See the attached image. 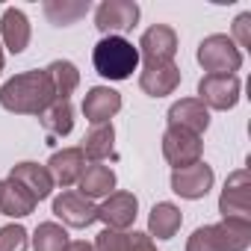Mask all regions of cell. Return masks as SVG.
Instances as JSON below:
<instances>
[{
	"label": "cell",
	"instance_id": "30bf717a",
	"mask_svg": "<svg viewBox=\"0 0 251 251\" xmlns=\"http://www.w3.org/2000/svg\"><path fill=\"white\" fill-rule=\"evenodd\" d=\"M213 169L207 163H195V166H186V169H175L172 172V192H177L180 198H189V201H198L210 192L213 186Z\"/></svg>",
	"mask_w": 251,
	"mask_h": 251
},
{
	"label": "cell",
	"instance_id": "4dcf8cb0",
	"mask_svg": "<svg viewBox=\"0 0 251 251\" xmlns=\"http://www.w3.org/2000/svg\"><path fill=\"white\" fill-rule=\"evenodd\" d=\"M65 251H95V245L92 242H86V239H77V242H68V248Z\"/></svg>",
	"mask_w": 251,
	"mask_h": 251
},
{
	"label": "cell",
	"instance_id": "5b68a950",
	"mask_svg": "<svg viewBox=\"0 0 251 251\" xmlns=\"http://www.w3.org/2000/svg\"><path fill=\"white\" fill-rule=\"evenodd\" d=\"M219 213H222V219L251 222V175H248V169H236L227 175L222 198H219Z\"/></svg>",
	"mask_w": 251,
	"mask_h": 251
},
{
	"label": "cell",
	"instance_id": "3957f363",
	"mask_svg": "<svg viewBox=\"0 0 251 251\" xmlns=\"http://www.w3.org/2000/svg\"><path fill=\"white\" fill-rule=\"evenodd\" d=\"M92 62L106 80H127L139 65V50L124 36H103L92 50Z\"/></svg>",
	"mask_w": 251,
	"mask_h": 251
},
{
	"label": "cell",
	"instance_id": "ba28073f",
	"mask_svg": "<svg viewBox=\"0 0 251 251\" xmlns=\"http://www.w3.org/2000/svg\"><path fill=\"white\" fill-rule=\"evenodd\" d=\"M139 21V6L133 0H103V3L95 9V27L100 33H127L133 30Z\"/></svg>",
	"mask_w": 251,
	"mask_h": 251
},
{
	"label": "cell",
	"instance_id": "ffe728a7",
	"mask_svg": "<svg viewBox=\"0 0 251 251\" xmlns=\"http://www.w3.org/2000/svg\"><path fill=\"white\" fill-rule=\"evenodd\" d=\"M36 198L15 180H3L0 183V213H6L12 219H24L36 210Z\"/></svg>",
	"mask_w": 251,
	"mask_h": 251
},
{
	"label": "cell",
	"instance_id": "7402d4cb",
	"mask_svg": "<svg viewBox=\"0 0 251 251\" xmlns=\"http://www.w3.org/2000/svg\"><path fill=\"white\" fill-rule=\"evenodd\" d=\"M180 222H183V216H180V210L175 207V204H169V201H160V204H154V210H151V216H148V236H157V239H172L177 230H180Z\"/></svg>",
	"mask_w": 251,
	"mask_h": 251
},
{
	"label": "cell",
	"instance_id": "d6986e66",
	"mask_svg": "<svg viewBox=\"0 0 251 251\" xmlns=\"http://www.w3.org/2000/svg\"><path fill=\"white\" fill-rule=\"evenodd\" d=\"M80 195L83 198H103V195H112V189H115V172L109 169V166H103V163H92V166H86V172L80 175Z\"/></svg>",
	"mask_w": 251,
	"mask_h": 251
},
{
	"label": "cell",
	"instance_id": "ac0fdd59",
	"mask_svg": "<svg viewBox=\"0 0 251 251\" xmlns=\"http://www.w3.org/2000/svg\"><path fill=\"white\" fill-rule=\"evenodd\" d=\"M0 36H3V45L9 53H24L30 45V21L21 9H6L3 18H0Z\"/></svg>",
	"mask_w": 251,
	"mask_h": 251
},
{
	"label": "cell",
	"instance_id": "8992f818",
	"mask_svg": "<svg viewBox=\"0 0 251 251\" xmlns=\"http://www.w3.org/2000/svg\"><path fill=\"white\" fill-rule=\"evenodd\" d=\"M201 136L183 130V127H169L163 133V157L169 160V166L175 169H186L201 163Z\"/></svg>",
	"mask_w": 251,
	"mask_h": 251
},
{
	"label": "cell",
	"instance_id": "52a82bcc",
	"mask_svg": "<svg viewBox=\"0 0 251 251\" xmlns=\"http://www.w3.org/2000/svg\"><path fill=\"white\" fill-rule=\"evenodd\" d=\"M239 77L236 74H207L198 83V100L210 109H233L239 100Z\"/></svg>",
	"mask_w": 251,
	"mask_h": 251
},
{
	"label": "cell",
	"instance_id": "2e32d148",
	"mask_svg": "<svg viewBox=\"0 0 251 251\" xmlns=\"http://www.w3.org/2000/svg\"><path fill=\"white\" fill-rule=\"evenodd\" d=\"M9 180L21 183L36 201H45L53 192V177H50L48 166H39V163H18V166H12Z\"/></svg>",
	"mask_w": 251,
	"mask_h": 251
},
{
	"label": "cell",
	"instance_id": "7c38bea8",
	"mask_svg": "<svg viewBox=\"0 0 251 251\" xmlns=\"http://www.w3.org/2000/svg\"><path fill=\"white\" fill-rule=\"evenodd\" d=\"M180 86V68L175 62H145L139 74V89L151 98L172 95Z\"/></svg>",
	"mask_w": 251,
	"mask_h": 251
},
{
	"label": "cell",
	"instance_id": "4fadbf2b",
	"mask_svg": "<svg viewBox=\"0 0 251 251\" xmlns=\"http://www.w3.org/2000/svg\"><path fill=\"white\" fill-rule=\"evenodd\" d=\"M139 53L145 56V62H172L177 53V33L166 24H154L142 33Z\"/></svg>",
	"mask_w": 251,
	"mask_h": 251
},
{
	"label": "cell",
	"instance_id": "1f68e13d",
	"mask_svg": "<svg viewBox=\"0 0 251 251\" xmlns=\"http://www.w3.org/2000/svg\"><path fill=\"white\" fill-rule=\"evenodd\" d=\"M0 71H3V50H0Z\"/></svg>",
	"mask_w": 251,
	"mask_h": 251
},
{
	"label": "cell",
	"instance_id": "d4e9b609",
	"mask_svg": "<svg viewBox=\"0 0 251 251\" xmlns=\"http://www.w3.org/2000/svg\"><path fill=\"white\" fill-rule=\"evenodd\" d=\"M89 12V0H48L45 3V15L50 18V24L56 27H68L74 21H80Z\"/></svg>",
	"mask_w": 251,
	"mask_h": 251
},
{
	"label": "cell",
	"instance_id": "8fae6325",
	"mask_svg": "<svg viewBox=\"0 0 251 251\" xmlns=\"http://www.w3.org/2000/svg\"><path fill=\"white\" fill-rule=\"evenodd\" d=\"M53 216L68 227H89L92 222H98V207L80 192H62L59 198H53Z\"/></svg>",
	"mask_w": 251,
	"mask_h": 251
},
{
	"label": "cell",
	"instance_id": "f1b7e54d",
	"mask_svg": "<svg viewBox=\"0 0 251 251\" xmlns=\"http://www.w3.org/2000/svg\"><path fill=\"white\" fill-rule=\"evenodd\" d=\"M233 36H236L239 48H251V12H242L233 21Z\"/></svg>",
	"mask_w": 251,
	"mask_h": 251
},
{
	"label": "cell",
	"instance_id": "6da1fadb",
	"mask_svg": "<svg viewBox=\"0 0 251 251\" xmlns=\"http://www.w3.org/2000/svg\"><path fill=\"white\" fill-rule=\"evenodd\" d=\"M56 100L48 71H24L0 89V106L18 115H42Z\"/></svg>",
	"mask_w": 251,
	"mask_h": 251
},
{
	"label": "cell",
	"instance_id": "4316f807",
	"mask_svg": "<svg viewBox=\"0 0 251 251\" xmlns=\"http://www.w3.org/2000/svg\"><path fill=\"white\" fill-rule=\"evenodd\" d=\"M95 251H130V233L124 230H100L95 239Z\"/></svg>",
	"mask_w": 251,
	"mask_h": 251
},
{
	"label": "cell",
	"instance_id": "9a60e30c",
	"mask_svg": "<svg viewBox=\"0 0 251 251\" xmlns=\"http://www.w3.org/2000/svg\"><path fill=\"white\" fill-rule=\"evenodd\" d=\"M118 109H121V95L109 86H95L83 98V115L86 121H92V127L95 124H106Z\"/></svg>",
	"mask_w": 251,
	"mask_h": 251
},
{
	"label": "cell",
	"instance_id": "e0dca14e",
	"mask_svg": "<svg viewBox=\"0 0 251 251\" xmlns=\"http://www.w3.org/2000/svg\"><path fill=\"white\" fill-rule=\"evenodd\" d=\"M48 172L59 186H71L80 180V175L86 172V157L80 148H62L48 160Z\"/></svg>",
	"mask_w": 251,
	"mask_h": 251
},
{
	"label": "cell",
	"instance_id": "277c9868",
	"mask_svg": "<svg viewBox=\"0 0 251 251\" xmlns=\"http://www.w3.org/2000/svg\"><path fill=\"white\" fill-rule=\"evenodd\" d=\"M198 62L207 74H233L242 65V53L233 45V39L216 33L198 45Z\"/></svg>",
	"mask_w": 251,
	"mask_h": 251
},
{
	"label": "cell",
	"instance_id": "484cf974",
	"mask_svg": "<svg viewBox=\"0 0 251 251\" xmlns=\"http://www.w3.org/2000/svg\"><path fill=\"white\" fill-rule=\"evenodd\" d=\"M33 248L36 251H65L68 248V233L56 222H42L33 233Z\"/></svg>",
	"mask_w": 251,
	"mask_h": 251
},
{
	"label": "cell",
	"instance_id": "9c48e42d",
	"mask_svg": "<svg viewBox=\"0 0 251 251\" xmlns=\"http://www.w3.org/2000/svg\"><path fill=\"white\" fill-rule=\"evenodd\" d=\"M139 213V201L133 192H112L106 195V201L98 207V219L109 227V230H124L136 222Z\"/></svg>",
	"mask_w": 251,
	"mask_h": 251
},
{
	"label": "cell",
	"instance_id": "f546056e",
	"mask_svg": "<svg viewBox=\"0 0 251 251\" xmlns=\"http://www.w3.org/2000/svg\"><path fill=\"white\" fill-rule=\"evenodd\" d=\"M130 251H157V245L148 233H130Z\"/></svg>",
	"mask_w": 251,
	"mask_h": 251
},
{
	"label": "cell",
	"instance_id": "cb8c5ba5",
	"mask_svg": "<svg viewBox=\"0 0 251 251\" xmlns=\"http://www.w3.org/2000/svg\"><path fill=\"white\" fill-rule=\"evenodd\" d=\"M42 127L50 133V136H68L71 127H74V109H71V100H53L42 115Z\"/></svg>",
	"mask_w": 251,
	"mask_h": 251
},
{
	"label": "cell",
	"instance_id": "d6a6232c",
	"mask_svg": "<svg viewBox=\"0 0 251 251\" xmlns=\"http://www.w3.org/2000/svg\"><path fill=\"white\" fill-rule=\"evenodd\" d=\"M0 183H3V180H0Z\"/></svg>",
	"mask_w": 251,
	"mask_h": 251
},
{
	"label": "cell",
	"instance_id": "603a6c76",
	"mask_svg": "<svg viewBox=\"0 0 251 251\" xmlns=\"http://www.w3.org/2000/svg\"><path fill=\"white\" fill-rule=\"evenodd\" d=\"M45 71H48V77H50V86H53L56 100H68V98L74 95V89L80 86V71H77V65L68 62V59H56V62H50Z\"/></svg>",
	"mask_w": 251,
	"mask_h": 251
},
{
	"label": "cell",
	"instance_id": "5bb4252c",
	"mask_svg": "<svg viewBox=\"0 0 251 251\" xmlns=\"http://www.w3.org/2000/svg\"><path fill=\"white\" fill-rule=\"evenodd\" d=\"M169 127H183V130L201 136L210 127V109L198 98H183V100L172 103V109H169Z\"/></svg>",
	"mask_w": 251,
	"mask_h": 251
},
{
	"label": "cell",
	"instance_id": "44dd1931",
	"mask_svg": "<svg viewBox=\"0 0 251 251\" xmlns=\"http://www.w3.org/2000/svg\"><path fill=\"white\" fill-rule=\"evenodd\" d=\"M112 148H115V127L106 121V124H95V127L86 133L83 139V157H89L92 163H100L106 157H112Z\"/></svg>",
	"mask_w": 251,
	"mask_h": 251
},
{
	"label": "cell",
	"instance_id": "83f0119b",
	"mask_svg": "<svg viewBox=\"0 0 251 251\" xmlns=\"http://www.w3.org/2000/svg\"><path fill=\"white\" fill-rule=\"evenodd\" d=\"M0 251H27V230L21 225L0 227Z\"/></svg>",
	"mask_w": 251,
	"mask_h": 251
},
{
	"label": "cell",
	"instance_id": "7a4b0ae2",
	"mask_svg": "<svg viewBox=\"0 0 251 251\" xmlns=\"http://www.w3.org/2000/svg\"><path fill=\"white\" fill-rule=\"evenodd\" d=\"M251 245V222H236V219H222L219 225H204L198 227L186 251H245Z\"/></svg>",
	"mask_w": 251,
	"mask_h": 251
}]
</instances>
